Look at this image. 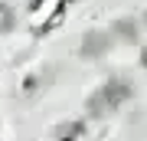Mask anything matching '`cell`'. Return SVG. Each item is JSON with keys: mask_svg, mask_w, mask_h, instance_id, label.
I'll return each instance as SVG.
<instances>
[{"mask_svg": "<svg viewBox=\"0 0 147 141\" xmlns=\"http://www.w3.org/2000/svg\"><path fill=\"white\" fill-rule=\"evenodd\" d=\"M7 26H10V10H7L3 3H0V33H3Z\"/></svg>", "mask_w": 147, "mask_h": 141, "instance_id": "obj_1", "label": "cell"}]
</instances>
